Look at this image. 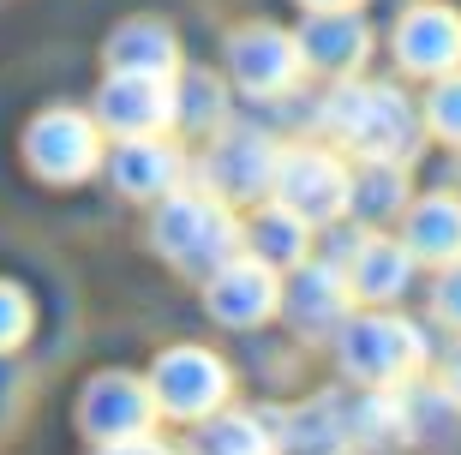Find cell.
Instances as JSON below:
<instances>
[{"mask_svg":"<svg viewBox=\"0 0 461 455\" xmlns=\"http://www.w3.org/2000/svg\"><path fill=\"white\" fill-rule=\"evenodd\" d=\"M282 198H288L300 216L324 222V216H336V210H342L348 180L336 174V162H330V156H294L288 168H282Z\"/></svg>","mask_w":461,"mask_h":455,"instance_id":"7a4b0ae2","label":"cell"},{"mask_svg":"<svg viewBox=\"0 0 461 455\" xmlns=\"http://www.w3.org/2000/svg\"><path fill=\"white\" fill-rule=\"evenodd\" d=\"M402 60L420 72H444L461 60V18L456 13H438V6H426V13H413L408 24H402Z\"/></svg>","mask_w":461,"mask_h":455,"instance_id":"3957f363","label":"cell"},{"mask_svg":"<svg viewBox=\"0 0 461 455\" xmlns=\"http://www.w3.org/2000/svg\"><path fill=\"white\" fill-rule=\"evenodd\" d=\"M216 396H222V371L204 354H168V366H162L168 414H204V407H216Z\"/></svg>","mask_w":461,"mask_h":455,"instance_id":"277c9868","label":"cell"},{"mask_svg":"<svg viewBox=\"0 0 461 455\" xmlns=\"http://www.w3.org/2000/svg\"><path fill=\"white\" fill-rule=\"evenodd\" d=\"M431 114H438V126H444L449 138H461V78H449V85L438 90V102H431Z\"/></svg>","mask_w":461,"mask_h":455,"instance_id":"52a82bcc","label":"cell"},{"mask_svg":"<svg viewBox=\"0 0 461 455\" xmlns=\"http://www.w3.org/2000/svg\"><path fill=\"white\" fill-rule=\"evenodd\" d=\"M438 305H444V318H449V323H461V264L444 276V287H438Z\"/></svg>","mask_w":461,"mask_h":455,"instance_id":"ba28073f","label":"cell"},{"mask_svg":"<svg viewBox=\"0 0 461 455\" xmlns=\"http://www.w3.org/2000/svg\"><path fill=\"white\" fill-rule=\"evenodd\" d=\"M108 455H162V450H150V443H126V438H120V450H108Z\"/></svg>","mask_w":461,"mask_h":455,"instance_id":"9c48e42d","label":"cell"},{"mask_svg":"<svg viewBox=\"0 0 461 455\" xmlns=\"http://www.w3.org/2000/svg\"><path fill=\"white\" fill-rule=\"evenodd\" d=\"M216 305H222V318H234V323L258 318V312L270 305V276L258 270V264H246V270H228L222 287H216Z\"/></svg>","mask_w":461,"mask_h":455,"instance_id":"8992f818","label":"cell"},{"mask_svg":"<svg viewBox=\"0 0 461 455\" xmlns=\"http://www.w3.org/2000/svg\"><path fill=\"white\" fill-rule=\"evenodd\" d=\"M449 396L461 402V354H456V366H449Z\"/></svg>","mask_w":461,"mask_h":455,"instance_id":"30bf717a","label":"cell"},{"mask_svg":"<svg viewBox=\"0 0 461 455\" xmlns=\"http://www.w3.org/2000/svg\"><path fill=\"white\" fill-rule=\"evenodd\" d=\"M413 246L426 258H456L461 252V204L431 198L413 210Z\"/></svg>","mask_w":461,"mask_h":455,"instance_id":"5b68a950","label":"cell"},{"mask_svg":"<svg viewBox=\"0 0 461 455\" xmlns=\"http://www.w3.org/2000/svg\"><path fill=\"white\" fill-rule=\"evenodd\" d=\"M420 359V336L395 318H366L359 330H348V366L366 378H402Z\"/></svg>","mask_w":461,"mask_h":455,"instance_id":"6da1fadb","label":"cell"}]
</instances>
